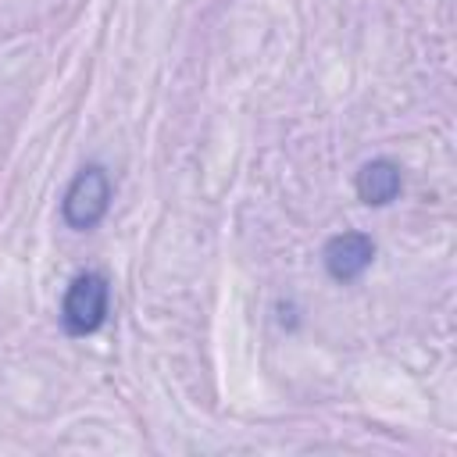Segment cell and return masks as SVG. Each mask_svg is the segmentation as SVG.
<instances>
[{"label": "cell", "mask_w": 457, "mask_h": 457, "mask_svg": "<svg viewBox=\"0 0 457 457\" xmlns=\"http://www.w3.org/2000/svg\"><path fill=\"white\" fill-rule=\"evenodd\" d=\"M107 207H111V179H107V171H104L100 164L82 168V171L68 182L64 200H61L64 221H68L71 228H79V232L100 225V218L107 214Z\"/></svg>", "instance_id": "7a4b0ae2"}, {"label": "cell", "mask_w": 457, "mask_h": 457, "mask_svg": "<svg viewBox=\"0 0 457 457\" xmlns=\"http://www.w3.org/2000/svg\"><path fill=\"white\" fill-rule=\"evenodd\" d=\"M371 257H375V243H371V236H364V232H339V236H332V239L325 243V250H321L325 271H328L336 282H353V278H361V275L368 271Z\"/></svg>", "instance_id": "3957f363"}, {"label": "cell", "mask_w": 457, "mask_h": 457, "mask_svg": "<svg viewBox=\"0 0 457 457\" xmlns=\"http://www.w3.org/2000/svg\"><path fill=\"white\" fill-rule=\"evenodd\" d=\"M107 300H111V289H107V278L96 275V271H82L68 282L64 289V303H61V321L71 336H89L104 325L107 318Z\"/></svg>", "instance_id": "6da1fadb"}, {"label": "cell", "mask_w": 457, "mask_h": 457, "mask_svg": "<svg viewBox=\"0 0 457 457\" xmlns=\"http://www.w3.org/2000/svg\"><path fill=\"white\" fill-rule=\"evenodd\" d=\"M353 189L368 207H386L400 193V168L386 157H375V161L361 164V171L353 179Z\"/></svg>", "instance_id": "277c9868"}]
</instances>
